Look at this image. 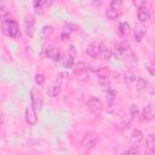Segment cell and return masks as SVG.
Returning a JSON list of instances; mask_svg holds the SVG:
<instances>
[{
    "instance_id": "1",
    "label": "cell",
    "mask_w": 155,
    "mask_h": 155,
    "mask_svg": "<svg viewBox=\"0 0 155 155\" xmlns=\"http://www.w3.org/2000/svg\"><path fill=\"white\" fill-rule=\"evenodd\" d=\"M1 23H2V30L6 35H8L11 38H18L19 36V27L15 19H12L10 17L7 19L1 21Z\"/></svg>"
},
{
    "instance_id": "2",
    "label": "cell",
    "mask_w": 155,
    "mask_h": 155,
    "mask_svg": "<svg viewBox=\"0 0 155 155\" xmlns=\"http://www.w3.org/2000/svg\"><path fill=\"white\" fill-rule=\"evenodd\" d=\"M30 101H31V107L36 111H40L42 109L44 97H42V93L36 87H31V90H30Z\"/></svg>"
},
{
    "instance_id": "3",
    "label": "cell",
    "mask_w": 155,
    "mask_h": 155,
    "mask_svg": "<svg viewBox=\"0 0 155 155\" xmlns=\"http://www.w3.org/2000/svg\"><path fill=\"white\" fill-rule=\"evenodd\" d=\"M116 51H117L120 58H122V59H125L126 57H128V56H131V54L133 53L127 41H121V42H119V44H117V47H116Z\"/></svg>"
},
{
    "instance_id": "4",
    "label": "cell",
    "mask_w": 155,
    "mask_h": 155,
    "mask_svg": "<svg viewBox=\"0 0 155 155\" xmlns=\"http://www.w3.org/2000/svg\"><path fill=\"white\" fill-rule=\"evenodd\" d=\"M137 90L139 91V92H149V93H154V86L150 84V82H148L147 80H144L143 78H138L137 79Z\"/></svg>"
},
{
    "instance_id": "5",
    "label": "cell",
    "mask_w": 155,
    "mask_h": 155,
    "mask_svg": "<svg viewBox=\"0 0 155 155\" xmlns=\"http://www.w3.org/2000/svg\"><path fill=\"white\" fill-rule=\"evenodd\" d=\"M34 28H35V18L33 15H27L24 18V29L27 35L33 36L34 34Z\"/></svg>"
},
{
    "instance_id": "6",
    "label": "cell",
    "mask_w": 155,
    "mask_h": 155,
    "mask_svg": "<svg viewBox=\"0 0 155 155\" xmlns=\"http://www.w3.org/2000/svg\"><path fill=\"white\" fill-rule=\"evenodd\" d=\"M87 104V108L92 111V113H97V111H101L102 108H103V104L101 102V99L96 98V97H90L86 102Z\"/></svg>"
},
{
    "instance_id": "7",
    "label": "cell",
    "mask_w": 155,
    "mask_h": 155,
    "mask_svg": "<svg viewBox=\"0 0 155 155\" xmlns=\"http://www.w3.org/2000/svg\"><path fill=\"white\" fill-rule=\"evenodd\" d=\"M24 117H25V121L29 124V125H35L38 122V115H36V110L30 105V107H27L25 108V111H24Z\"/></svg>"
},
{
    "instance_id": "8",
    "label": "cell",
    "mask_w": 155,
    "mask_h": 155,
    "mask_svg": "<svg viewBox=\"0 0 155 155\" xmlns=\"http://www.w3.org/2000/svg\"><path fill=\"white\" fill-rule=\"evenodd\" d=\"M154 117V109L151 107V104H148L147 107H144V109L142 110L140 115H139V120L142 122L144 121H150Z\"/></svg>"
},
{
    "instance_id": "9",
    "label": "cell",
    "mask_w": 155,
    "mask_h": 155,
    "mask_svg": "<svg viewBox=\"0 0 155 155\" xmlns=\"http://www.w3.org/2000/svg\"><path fill=\"white\" fill-rule=\"evenodd\" d=\"M61 88H62V79H57V81L54 84H52L48 88H47V94L50 97H56L59 92H61Z\"/></svg>"
},
{
    "instance_id": "10",
    "label": "cell",
    "mask_w": 155,
    "mask_h": 155,
    "mask_svg": "<svg viewBox=\"0 0 155 155\" xmlns=\"http://www.w3.org/2000/svg\"><path fill=\"white\" fill-rule=\"evenodd\" d=\"M45 53H46V56H47L50 59H52V61H54V62H57V61L61 59V58H59V57H61V53H59L58 48H56L54 46H48V47H46Z\"/></svg>"
},
{
    "instance_id": "11",
    "label": "cell",
    "mask_w": 155,
    "mask_h": 155,
    "mask_svg": "<svg viewBox=\"0 0 155 155\" xmlns=\"http://www.w3.org/2000/svg\"><path fill=\"white\" fill-rule=\"evenodd\" d=\"M97 142H98V136H96V134H88V136H86L82 139V145L85 148L91 149V148H93L97 144Z\"/></svg>"
},
{
    "instance_id": "12",
    "label": "cell",
    "mask_w": 155,
    "mask_h": 155,
    "mask_svg": "<svg viewBox=\"0 0 155 155\" xmlns=\"http://www.w3.org/2000/svg\"><path fill=\"white\" fill-rule=\"evenodd\" d=\"M133 31H134V39L137 41H140L143 39V36L145 35V33H147V28H145V25H143V24L139 23V24H136L134 25Z\"/></svg>"
},
{
    "instance_id": "13",
    "label": "cell",
    "mask_w": 155,
    "mask_h": 155,
    "mask_svg": "<svg viewBox=\"0 0 155 155\" xmlns=\"http://www.w3.org/2000/svg\"><path fill=\"white\" fill-rule=\"evenodd\" d=\"M143 139V133L139 131V130H133L132 133H131V137H130V143L134 147L137 144H139Z\"/></svg>"
},
{
    "instance_id": "14",
    "label": "cell",
    "mask_w": 155,
    "mask_h": 155,
    "mask_svg": "<svg viewBox=\"0 0 155 155\" xmlns=\"http://www.w3.org/2000/svg\"><path fill=\"white\" fill-rule=\"evenodd\" d=\"M86 52H87V54H88L90 57H92V58L97 57V56L99 54V44H97V42H91V44L87 46Z\"/></svg>"
},
{
    "instance_id": "15",
    "label": "cell",
    "mask_w": 155,
    "mask_h": 155,
    "mask_svg": "<svg viewBox=\"0 0 155 155\" xmlns=\"http://www.w3.org/2000/svg\"><path fill=\"white\" fill-rule=\"evenodd\" d=\"M137 16H138V19L140 22H147L150 18V13H149V11L145 7H139L138 12H137Z\"/></svg>"
},
{
    "instance_id": "16",
    "label": "cell",
    "mask_w": 155,
    "mask_h": 155,
    "mask_svg": "<svg viewBox=\"0 0 155 155\" xmlns=\"http://www.w3.org/2000/svg\"><path fill=\"white\" fill-rule=\"evenodd\" d=\"M147 149L150 151V153H154L155 151V134L151 132L148 134L147 137Z\"/></svg>"
},
{
    "instance_id": "17",
    "label": "cell",
    "mask_w": 155,
    "mask_h": 155,
    "mask_svg": "<svg viewBox=\"0 0 155 155\" xmlns=\"http://www.w3.org/2000/svg\"><path fill=\"white\" fill-rule=\"evenodd\" d=\"M94 71L98 75V78L102 79V80H107L109 78V75H110V70L108 68H105V67H101V68L96 69Z\"/></svg>"
},
{
    "instance_id": "18",
    "label": "cell",
    "mask_w": 155,
    "mask_h": 155,
    "mask_svg": "<svg viewBox=\"0 0 155 155\" xmlns=\"http://www.w3.org/2000/svg\"><path fill=\"white\" fill-rule=\"evenodd\" d=\"M99 54H101L102 58H104V59H110V57H111V51H110V48L107 47L105 45L99 44Z\"/></svg>"
},
{
    "instance_id": "19",
    "label": "cell",
    "mask_w": 155,
    "mask_h": 155,
    "mask_svg": "<svg viewBox=\"0 0 155 155\" xmlns=\"http://www.w3.org/2000/svg\"><path fill=\"white\" fill-rule=\"evenodd\" d=\"M74 58H75V47L70 46V53L67 56V59H65V68H71L73 67Z\"/></svg>"
},
{
    "instance_id": "20",
    "label": "cell",
    "mask_w": 155,
    "mask_h": 155,
    "mask_svg": "<svg viewBox=\"0 0 155 155\" xmlns=\"http://www.w3.org/2000/svg\"><path fill=\"white\" fill-rule=\"evenodd\" d=\"M119 33H120V35H126V34H128V33H130V25H128V23L121 22L120 25H119Z\"/></svg>"
},
{
    "instance_id": "21",
    "label": "cell",
    "mask_w": 155,
    "mask_h": 155,
    "mask_svg": "<svg viewBox=\"0 0 155 155\" xmlns=\"http://www.w3.org/2000/svg\"><path fill=\"white\" fill-rule=\"evenodd\" d=\"M105 94H107V99H108L109 102H113V99H114L115 96H116V91H115L113 87L108 86V87H107V91H105Z\"/></svg>"
},
{
    "instance_id": "22",
    "label": "cell",
    "mask_w": 155,
    "mask_h": 155,
    "mask_svg": "<svg viewBox=\"0 0 155 155\" xmlns=\"http://www.w3.org/2000/svg\"><path fill=\"white\" fill-rule=\"evenodd\" d=\"M119 13H120V11L113 10V8H110V7H108L107 11H105V15H107V17H108L109 19H115V18L119 16Z\"/></svg>"
},
{
    "instance_id": "23",
    "label": "cell",
    "mask_w": 155,
    "mask_h": 155,
    "mask_svg": "<svg viewBox=\"0 0 155 155\" xmlns=\"http://www.w3.org/2000/svg\"><path fill=\"white\" fill-rule=\"evenodd\" d=\"M10 17H11V16H10L8 10H7L4 5H0V19L4 21V19H7V18H10Z\"/></svg>"
},
{
    "instance_id": "24",
    "label": "cell",
    "mask_w": 155,
    "mask_h": 155,
    "mask_svg": "<svg viewBox=\"0 0 155 155\" xmlns=\"http://www.w3.org/2000/svg\"><path fill=\"white\" fill-rule=\"evenodd\" d=\"M88 78H90V74L87 70H84V71H80L76 74V80H79V81H87Z\"/></svg>"
},
{
    "instance_id": "25",
    "label": "cell",
    "mask_w": 155,
    "mask_h": 155,
    "mask_svg": "<svg viewBox=\"0 0 155 155\" xmlns=\"http://www.w3.org/2000/svg\"><path fill=\"white\" fill-rule=\"evenodd\" d=\"M130 114H131V119H134L136 116L139 115V109L137 104H131L130 105Z\"/></svg>"
},
{
    "instance_id": "26",
    "label": "cell",
    "mask_w": 155,
    "mask_h": 155,
    "mask_svg": "<svg viewBox=\"0 0 155 155\" xmlns=\"http://www.w3.org/2000/svg\"><path fill=\"white\" fill-rule=\"evenodd\" d=\"M51 33H52V27L45 25V27L41 29V38H42V39H46Z\"/></svg>"
},
{
    "instance_id": "27",
    "label": "cell",
    "mask_w": 155,
    "mask_h": 155,
    "mask_svg": "<svg viewBox=\"0 0 155 155\" xmlns=\"http://www.w3.org/2000/svg\"><path fill=\"white\" fill-rule=\"evenodd\" d=\"M50 4H51L50 1H34V2H33V5H34V7L36 8V11L41 10V7H44V6H48Z\"/></svg>"
},
{
    "instance_id": "28",
    "label": "cell",
    "mask_w": 155,
    "mask_h": 155,
    "mask_svg": "<svg viewBox=\"0 0 155 155\" xmlns=\"http://www.w3.org/2000/svg\"><path fill=\"white\" fill-rule=\"evenodd\" d=\"M120 155H139V150H138V148L137 147H131L127 151H125V153H122V154H120Z\"/></svg>"
},
{
    "instance_id": "29",
    "label": "cell",
    "mask_w": 155,
    "mask_h": 155,
    "mask_svg": "<svg viewBox=\"0 0 155 155\" xmlns=\"http://www.w3.org/2000/svg\"><path fill=\"white\" fill-rule=\"evenodd\" d=\"M122 6V2L121 1H116V0H113L111 2H110V8H113V10H116V11H120V7Z\"/></svg>"
},
{
    "instance_id": "30",
    "label": "cell",
    "mask_w": 155,
    "mask_h": 155,
    "mask_svg": "<svg viewBox=\"0 0 155 155\" xmlns=\"http://www.w3.org/2000/svg\"><path fill=\"white\" fill-rule=\"evenodd\" d=\"M86 68H87V67H86V64H85L84 62H79V63L76 64V67H75V74L80 73V71H84V70H87Z\"/></svg>"
},
{
    "instance_id": "31",
    "label": "cell",
    "mask_w": 155,
    "mask_h": 155,
    "mask_svg": "<svg viewBox=\"0 0 155 155\" xmlns=\"http://www.w3.org/2000/svg\"><path fill=\"white\" fill-rule=\"evenodd\" d=\"M70 33H71V28L70 27H64L63 30H62V39L65 40L70 35Z\"/></svg>"
},
{
    "instance_id": "32",
    "label": "cell",
    "mask_w": 155,
    "mask_h": 155,
    "mask_svg": "<svg viewBox=\"0 0 155 155\" xmlns=\"http://www.w3.org/2000/svg\"><path fill=\"white\" fill-rule=\"evenodd\" d=\"M44 81H45V76H44L42 74H36V75H35V82H36L38 85H42Z\"/></svg>"
},
{
    "instance_id": "33",
    "label": "cell",
    "mask_w": 155,
    "mask_h": 155,
    "mask_svg": "<svg viewBox=\"0 0 155 155\" xmlns=\"http://www.w3.org/2000/svg\"><path fill=\"white\" fill-rule=\"evenodd\" d=\"M147 69H148V71L150 73V75L154 76L155 73H154V65H153V62H151V61H149V62L147 63Z\"/></svg>"
},
{
    "instance_id": "34",
    "label": "cell",
    "mask_w": 155,
    "mask_h": 155,
    "mask_svg": "<svg viewBox=\"0 0 155 155\" xmlns=\"http://www.w3.org/2000/svg\"><path fill=\"white\" fill-rule=\"evenodd\" d=\"M125 79L126 80H130V81H136L137 80V76L132 73H125Z\"/></svg>"
},
{
    "instance_id": "35",
    "label": "cell",
    "mask_w": 155,
    "mask_h": 155,
    "mask_svg": "<svg viewBox=\"0 0 155 155\" xmlns=\"http://www.w3.org/2000/svg\"><path fill=\"white\" fill-rule=\"evenodd\" d=\"M2 122H4V115H0V126L2 125Z\"/></svg>"
},
{
    "instance_id": "36",
    "label": "cell",
    "mask_w": 155,
    "mask_h": 155,
    "mask_svg": "<svg viewBox=\"0 0 155 155\" xmlns=\"http://www.w3.org/2000/svg\"><path fill=\"white\" fill-rule=\"evenodd\" d=\"M18 155H25V154H18Z\"/></svg>"
}]
</instances>
